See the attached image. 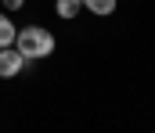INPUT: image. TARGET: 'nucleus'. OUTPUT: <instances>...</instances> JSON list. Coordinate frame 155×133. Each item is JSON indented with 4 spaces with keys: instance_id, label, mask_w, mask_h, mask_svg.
<instances>
[{
    "instance_id": "nucleus-1",
    "label": "nucleus",
    "mask_w": 155,
    "mask_h": 133,
    "mask_svg": "<svg viewBox=\"0 0 155 133\" xmlns=\"http://www.w3.org/2000/svg\"><path fill=\"white\" fill-rule=\"evenodd\" d=\"M15 47L22 50L25 61H36V58H47L54 54V33L43 29V25H25L15 33Z\"/></svg>"
},
{
    "instance_id": "nucleus-2",
    "label": "nucleus",
    "mask_w": 155,
    "mask_h": 133,
    "mask_svg": "<svg viewBox=\"0 0 155 133\" xmlns=\"http://www.w3.org/2000/svg\"><path fill=\"white\" fill-rule=\"evenodd\" d=\"M22 65H25V58H22V50L15 43L0 47V79H15V76L22 72Z\"/></svg>"
},
{
    "instance_id": "nucleus-3",
    "label": "nucleus",
    "mask_w": 155,
    "mask_h": 133,
    "mask_svg": "<svg viewBox=\"0 0 155 133\" xmlns=\"http://www.w3.org/2000/svg\"><path fill=\"white\" fill-rule=\"evenodd\" d=\"M119 0H83V7L90 11V14H97V18H105V14H112L116 11Z\"/></svg>"
},
{
    "instance_id": "nucleus-4",
    "label": "nucleus",
    "mask_w": 155,
    "mask_h": 133,
    "mask_svg": "<svg viewBox=\"0 0 155 133\" xmlns=\"http://www.w3.org/2000/svg\"><path fill=\"white\" fill-rule=\"evenodd\" d=\"M15 33H18V25L11 22V14H0V47L15 43Z\"/></svg>"
},
{
    "instance_id": "nucleus-5",
    "label": "nucleus",
    "mask_w": 155,
    "mask_h": 133,
    "mask_svg": "<svg viewBox=\"0 0 155 133\" xmlns=\"http://www.w3.org/2000/svg\"><path fill=\"white\" fill-rule=\"evenodd\" d=\"M79 7H83V0H54V11H58L65 22H69V18H76Z\"/></svg>"
},
{
    "instance_id": "nucleus-6",
    "label": "nucleus",
    "mask_w": 155,
    "mask_h": 133,
    "mask_svg": "<svg viewBox=\"0 0 155 133\" xmlns=\"http://www.w3.org/2000/svg\"><path fill=\"white\" fill-rule=\"evenodd\" d=\"M22 4H25V0H4V7H7V11H18Z\"/></svg>"
}]
</instances>
